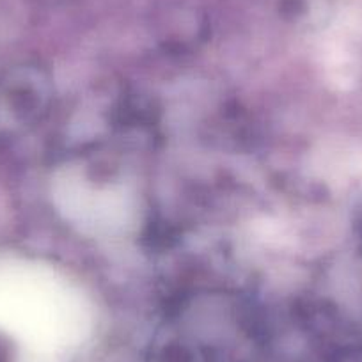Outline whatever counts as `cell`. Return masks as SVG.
Segmentation results:
<instances>
[{"instance_id":"cell-1","label":"cell","mask_w":362,"mask_h":362,"mask_svg":"<svg viewBox=\"0 0 362 362\" xmlns=\"http://www.w3.org/2000/svg\"><path fill=\"white\" fill-rule=\"evenodd\" d=\"M0 362H2V358H0Z\"/></svg>"}]
</instances>
